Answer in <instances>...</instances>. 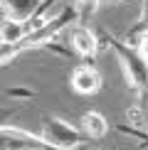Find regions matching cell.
<instances>
[{"instance_id": "2", "label": "cell", "mask_w": 148, "mask_h": 150, "mask_svg": "<svg viewBox=\"0 0 148 150\" xmlns=\"http://www.w3.org/2000/svg\"><path fill=\"white\" fill-rule=\"evenodd\" d=\"M74 22H79V8L74 3H67V5H62L59 12L54 17H49L42 27L32 30V32L25 37V42L20 47L22 49H45L47 45H52V42L57 40V35L62 32V30L72 27Z\"/></svg>"}, {"instance_id": "11", "label": "cell", "mask_w": 148, "mask_h": 150, "mask_svg": "<svg viewBox=\"0 0 148 150\" xmlns=\"http://www.w3.org/2000/svg\"><path fill=\"white\" fill-rule=\"evenodd\" d=\"M74 5L79 8V22L89 17L94 10H99V0H74Z\"/></svg>"}, {"instance_id": "5", "label": "cell", "mask_w": 148, "mask_h": 150, "mask_svg": "<svg viewBox=\"0 0 148 150\" xmlns=\"http://www.w3.org/2000/svg\"><path fill=\"white\" fill-rule=\"evenodd\" d=\"M99 35L86 25H72L69 27V49L82 59H91L99 52Z\"/></svg>"}, {"instance_id": "12", "label": "cell", "mask_w": 148, "mask_h": 150, "mask_svg": "<svg viewBox=\"0 0 148 150\" xmlns=\"http://www.w3.org/2000/svg\"><path fill=\"white\" fill-rule=\"evenodd\" d=\"M10 98H17V101H25V98H35V89H27V86H10L5 89Z\"/></svg>"}, {"instance_id": "3", "label": "cell", "mask_w": 148, "mask_h": 150, "mask_svg": "<svg viewBox=\"0 0 148 150\" xmlns=\"http://www.w3.org/2000/svg\"><path fill=\"white\" fill-rule=\"evenodd\" d=\"M37 135H40L42 143L49 145L52 150H77L86 138L77 126H72L69 121H64V118H59V116H47L45 121H42Z\"/></svg>"}, {"instance_id": "4", "label": "cell", "mask_w": 148, "mask_h": 150, "mask_svg": "<svg viewBox=\"0 0 148 150\" xmlns=\"http://www.w3.org/2000/svg\"><path fill=\"white\" fill-rule=\"evenodd\" d=\"M0 150H52L42 143L37 133H30L25 128L0 126Z\"/></svg>"}, {"instance_id": "9", "label": "cell", "mask_w": 148, "mask_h": 150, "mask_svg": "<svg viewBox=\"0 0 148 150\" xmlns=\"http://www.w3.org/2000/svg\"><path fill=\"white\" fill-rule=\"evenodd\" d=\"M27 35H30L27 22H17V20H10V17H5V20L0 22V42H8V45H22Z\"/></svg>"}, {"instance_id": "6", "label": "cell", "mask_w": 148, "mask_h": 150, "mask_svg": "<svg viewBox=\"0 0 148 150\" xmlns=\"http://www.w3.org/2000/svg\"><path fill=\"white\" fill-rule=\"evenodd\" d=\"M69 81H72V89L77 93H82V96H91V93H96L101 89V74H99L91 64L74 67Z\"/></svg>"}, {"instance_id": "1", "label": "cell", "mask_w": 148, "mask_h": 150, "mask_svg": "<svg viewBox=\"0 0 148 150\" xmlns=\"http://www.w3.org/2000/svg\"><path fill=\"white\" fill-rule=\"evenodd\" d=\"M101 35L106 37V45L111 47V52L119 57L128 86H131L138 96L146 98L148 96V62L141 57L138 49H136L128 40H121V37H116L114 32H109V30H101Z\"/></svg>"}, {"instance_id": "7", "label": "cell", "mask_w": 148, "mask_h": 150, "mask_svg": "<svg viewBox=\"0 0 148 150\" xmlns=\"http://www.w3.org/2000/svg\"><path fill=\"white\" fill-rule=\"evenodd\" d=\"M5 8V15L10 20H17V22H30L32 15L37 12V8L42 5V0H0Z\"/></svg>"}, {"instance_id": "10", "label": "cell", "mask_w": 148, "mask_h": 150, "mask_svg": "<svg viewBox=\"0 0 148 150\" xmlns=\"http://www.w3.org/2000/svg\"><path fill=\"white\" fill-rule=\"evenodd\" d=\"M20 52H22L20 45H8V42H0V67L10 64V62L15 59Z\"/></svg>"}, {"instance_id": "8", "label": "cell", "mask_w": 148, "mask_h": 150, "mask_svg": "<svg viewBox=\"0 0 148 150\" xmlns=\"http://www.w3.org/2000/svg\"><path fill=\"white\" fill-rule=\"evenodd\" d=\"M82 133L86 135V138H104V135L109 133V121L104 113H99V111H86V113L82 116Z\"/></svg>"}, {"instance_id": "13", "label": "cell", "mask_w": 148, "mask_h": 150, "mask_svg": "<svg viewBox=\"0 0 148 150\" xmlns=\"http://www.w3.org/2000/svg\"><path fill=\"white\" fill-rule=\"evenodd\" d=\"M119 3H126V0H99V8L101 5H119Z\"/></svg>"}]
</instances>
